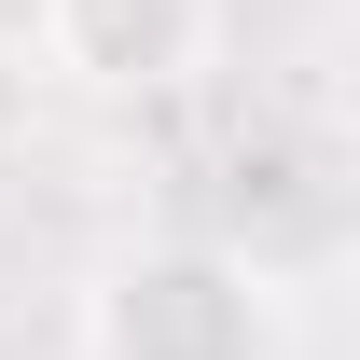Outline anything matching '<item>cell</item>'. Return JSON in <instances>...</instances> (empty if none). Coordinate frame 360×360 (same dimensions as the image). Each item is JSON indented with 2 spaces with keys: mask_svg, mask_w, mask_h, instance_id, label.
Here are the masks:
<instances>
[{
  "mask_svg": "<svg viewBox=\"0 0 360 360\" xmlns=\"http://www.w3.org/2000/svg\"><path fill=\"white\" fill-rule=\"evenodd\" d=\"M84 360H277V291L236 250H139L84 291Z\"/></svg>",
  "mask_w": 360,
  "mask_h": 360,
  "instance_id": "cell-1",
  "label": "cell"
},
{
  "mask_svg": "<svg viewBox=\"0 0 360 360\" xmlns=\"http://www.w3.org/2000/svg\"><path fill=\"white\" fill-rule=\"evenodd\" d=\"M42 56L97 97H167L208 56V0H42Z\"/></svg>",
  "mask_w": 360,
  "mask_h": 360,
  "instance_id": "cell-2",
  "label": "cell"
}]
</instances>
